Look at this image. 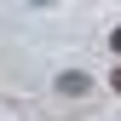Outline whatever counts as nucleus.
<instances>
[{"mask_svg":"<svg viewBox=\"0 0 121 121\" xmlns=\"http://www.w3.org/2000/svg\"><path fill=\"white\" fill-rule=\"evenodd\" d=\"M110 46H115V58H121V29H115V35H110Z\"/></svg>","mask_w":121,"mask_h":121,"instance_id":"f03ea898","label":"nucleus"},{"mask_svg":"<svg viewBox=\"0 0 121 121\" xmlns=\"http://www.w3.org/2000/svg\"><path fill=\"white\" fill-rule=\"evenodd\" d=\"M110 86H115V92H121V69H115V75H110Z\"/></svg>","mask_w":121,"mask_h":121,"instance_id":"7ed1b4c3","label":"nucleus"},{"mask_svg":"<svg viewBox=\"0 0 121 121\" xmlns=\"http://www.w3.org/2000/svg\"><path fill=\"white\" fill-rule=\"evenodd\" d=\"M86 86H92V81H86L81 69H69V75H58V92H69V98H81Z\"/></svg>","mask_w":121,"mask_h":121,"instance_id":"f257e3e1","label":"nucleus"}]
</instances>
